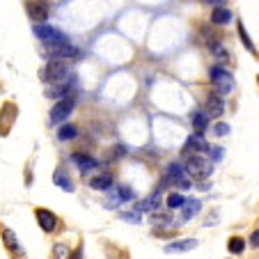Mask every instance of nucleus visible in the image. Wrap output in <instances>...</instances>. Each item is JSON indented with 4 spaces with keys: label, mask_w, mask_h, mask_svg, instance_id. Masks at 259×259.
<instances>
[{
    "label": "nucleus",
    "mask_w": 259,
    "mask_h": 259,
    "mask_svg": "<svg viewBox=\"0 0 259 259\" xmlns=\"http://www.w3.org/2000/svg\"><path fill=\"white\" fill-rule=\"evenodd\" d=\"M239 34H241V41H243V46L250 51V53H254V46H252V41H250V37H248V32H245V25L239 21Z\"/></svg>",
    "instance_id": "23"
},
{
    "label": "nucleus",
    "mask_w": 259,
    "mask_h": 259,
    "mask_svg": "<svg viewBox=\"0 0 259 259\" xmlns=\"http://www.w3.org/2000/svg\"><path fill=\"white\" fill-rule=\"evenodd\" d=\"M209 152H211V158H213V161H220V158H223V149H218V147H215V149L209 147Z\"/></svg>",
    "instance_id": "27"
},
{
    "label": "nucleus",
    "mask_w": 259,
    "mask_h": 259,
    "mask_svg": "<svg viewBox=\"0 0 259 259\" xmlns=\"http://www.w3.org/2000/svg\"><path fill=\"white\" fill-rule=\"evenodd\" d=\"M195 241L193 239H188V241H177V243H170V245H165V250L167 252H177V250H193L195 248Z\"/></svg>",
    "instance_id": "18"
},
{
    "label": "nucleus",
    "mask_w": 259,
    "mask_h": 259,
    "mask_svg": "<svg viewBox=\"0 0 259 259\" xmlns=\"http://www.w3.org/2000/svg\"><path fill=\"white\" fill-rule=\"evenodd\" d=\"M211 83H213L215 92H220V94H230L232 90H234V78H232V73L225 71L223 67L211 69Z\"/></svg>",
    "instance_id": "3"
},
{
    "label": "nucleus",
    "mask_w": 259,
    "mask_h": 259,
    "mask_svg": "<svg viewBox=\"0 0 259 259\" xmlns=\"http://www.w3.org/2000/svg\"><path fill=\"white\" fill-rule=\"evenodd\" d=\"M243 248H245V243H243V239H239V236L230 239V243H227V250H230L232 254H241L243 252Z\"/></svg>",
    "instance_id": "20"
},
{
    "label": "nucleus",
    "mask_w": 259,
    "mask_h": 259,
    "mask_svg": "<svg viewBox=\"0 0 259 259\" xmlns=\"http://www.w3.org/2000/svg\"><path fill=\"white\" fill-rule=\"evenodd\" d=\"M204 3H211V5H223L225 0H204Z\"/></svg>",
    "instance_id": "30"
},
{
    "label": "nucleus",
    "mask_w": 259,
    "mask_h": 259,
    "mask_svg": "<svg viewBox=\"0 0 259 259\" xmlns=\"http://www.w3.org/2000/svg\"><path fill=\"white\" fill-rule=\"evenodd\" d=\"M163 184H165V186H179V188H184V191L191 188V181H188V177L184 175V167H181L179 163H170V165H167Z\"/></svg>",
    "instance_id": "4"
},
{
    "label": "nucleus",
    "mask_w": 259,
    "mask_h": 259,
    "mask_svg": "<svg viewBox=\"0 0 259 259\" xmlns=\"http://www.w3.org/2000/svg\"><path fill=\"white\" fill-rule=\"evenodd\" d=\"M184 195H179V193H170V195H167V206H170V209H179V206H184Z\"/></svg>",
    "instance_id": "22"
},
{
    "label": "nucleus",
    "mask_w": 259,
    "mask_h": 259,
    "mask_svg": "<svg viewBox=\"0 0 259 259\" xmlns=\"http://www.w3.org/2000/svg\"><path fill=\"white\" fill-rule=\"evenodd\" d=\"M211 51H213V55L215 58H227V53H225V49L220 44H211Z\"/></svg>",
    "instance_id": "26"
},
{
    "label": "nucleus",
    "mask_w": 259,
    "mask_h": 259,
    "mask_svg": "<svg viewBox=\"0 0 259 259\" xmlns=\"http://www.w3.org/2000/svg\"><path fill=\"white\" fill-rule=\"evenodd\" d=\"M34 37L41 41H62L67 39L62 30L53 28V25H46V23H34Z\"/></svg>",
    "instance_id": "5"
},
{
    "label": "nucleus",
    "mask_w": 259,
    "mask_h": 259,
    "mask_svg": "<svg viewBox=\"0 0 259 259\" xmlns=\"http://www.w3.org/2000/svg\"><path fill=\"white\" fill-rule=\"evenodd\" d=\"M110 184H113L110 175H97L90 179V186H92L94 191H106V188H110Z\"/></svg>",
    "instance_id": "14"
},
{
    "label": "nucleus",
    "mask_w": 259,
    "mask_h": 259,
    "mask_svg": "<svg viewBox=\"0 0 259 259\" xmlns=\"http://www.w3.org/2000/svg\"><path fill=\"white\" fill-rule=\"evenodd\" d=\"M211 21H213L215 25H227L232 21V12L225 10V7H215L213 14H211Z\"/></svg>",
    "instance_id": "12"
},
{
    "label": "nucleus",
    "mask_w": 259,
    "mask_h": 259,
    "mask_svg": "<svg viewBox=\"0 0 259 259\" xmlns=\"http://www.w3.org/2000/svg\"><path fill=\"white\" fill-rule=\"evenodd\" d=\"M206 126H209V115L206 113H195L193 115V128H195V133H204Z\"/></svg>",
    "instance_id": "16"
},
{
    "label": "nucleus",
    "mask_w": 259,
    "mask_h": 259,
    "mask_svg": "<svg viewBox=\"0 0 259 259\" xmlns=\"http://www.w3.org/2000/svg\"><path fill=\"white\" fill-rule=\"evenodd\" d=\"M67 73H69V69L62 60L51 58V62L41 69V80H46V83H60V80L67 78Z\"/></svg>",
    "instance_id": "2"
},
{
    "label": "nucleus",
    "mask_w": 259,
    "mask_h": 259,
    "mask_svg": "<svg viewBox=\"0 0 259 259\" xmlns=\"http://www.w3.org/2000/svg\"><path fill=\"white\" fill-rule=\"evenodd\" d=\"M197 209H200V204H197L195 200H186V202H184V209H181V220H184V223H188V220L197 213Z\"/></svg>",
    "instance_id": "15"
},
{
    "label": "nucleus",
    "mask_w": 259,
    "mask_h": 259,
    "mask_svg": "<svg viewBox=\"0 0 259 259\" xmlns=\"http://www.w3.org/2000/svg\"><path fill=\"white\" fill-rule=\"evenodd\" d=\"M119 193H122V197H124V200H131V197H133V191H131V188H122V191H119Z\"/></svg>",
    "instance_id": "28"
},
{
    "label": "nucleus",
    "mask_w": 259,
    "mask_h": 259,
    "mask_svg": "<svg viewBox=\"0 0 259 259\" xmlns=\"http://www.w3.org/2000/svg\"><path fill=\"white\" fill-rule=\"evenodd\" d=\"M28 16L34 21V23H46V19H49V10H46V5H41V3H28Z\"/></svg>",
    "instance_id": "9"
},
{
    "label": "nucleus",
    "mask_w": 259,
    "mask_h": 259,
    "mask_svg": "<svg viewBox=\"0 0 259 259\" xmlns=\"http://www.w3.org/2000/svg\"><path fill=\"white\" fill-rule=\"evenodd\" d=\"M55 184H58V186H62L64 191H71V186H69V181L64 179V177L60 175V172H58V175H55Z\"/></svg>",
    "instance_id": "25"
},
{
    "label": "nucleus",
    "mask_w": 259,
    "mask_h": 259,
    "mask_svg": "<svg viewBox=\"0 0 259 259\" xmlns=\"http://www.w3.org/2000/svg\"><path fill=\"white\" fill-rule=\"evenodd\" d=\"M223 110H225L223 94H220V92H211L209 97H206V115H209V117H215V115H220Z\"/></svg>",
    "instance_id": "8"
},
{
    "label": "nucleus",
    "mask_w": 259,
    "mask_h": 259,
    "mask_svg": "<svg viewBox=\"0 0 259 259\" xmlns=\"http://www.w3.org/2000/svg\"><path fill=\"white\" fill-rule=\"evenodd\" d=\"M186 170L191 172L193 177H197V179H202V177H209V175H211V165H209V163H206L202 156H193V158H188Z\"/></svg>",
    "instance_id": "6"
},
{
    "label": "nucleus",
    "mask_w": 259,
    "mask_h": 259,
    "mask_svg": "<svg viewBox=\"0 0 259 259\" xmlns=\"http://www.w3.org/2000/svg\"><path fill=\"white\" fill-rule=\"evenodd\" d=\"M71 161L76 163V165L80 167V172H88V170H94V167L99 165L97 161H94L92 156H88V154H73Z\"/></svg>",
    "instance_id": "11"
},
{
    "label": "nucleus",
    "mask_w": 259,
    "mask_h": 259,
    "mask_svg": "<svg viewBox=\"0 0 259 259\" xmlns=\"http://www.w3.org/2000/svg\"><path fill=\"white\" fill-rule=\"evenodd\" d=\"M3 236H5L7 248H10L12 252H19V245H16V236H14V232H12V230H3Z\"/></svg>",
    "instance_id": "21"
},
{
    "label": "nucleus",
    "mask_w": 259,
    "mask_h": 259,
    "mask_svg": "<svg viewBox=\"0 0 259 259\" xmlns=\"http://www.w3.org/2000/svg\"><path fill=\"white\" fill-rule=\"evenodd\" d=\"M78 136V131H76V126H71V124H67V126H62L58 131V138L60 140H73V138Z\"/></svg>",
    "instance_id": "19"
},
{
    "label": "nucleus",
    "mask_w": 259,
    "mask_h": 259,
    "mask_svg": "<svg viewBox=\"0 0 259 259\" xmlns=\"http://www.w3.org/2000/svg\"><path fill=\"white\" fill-rule=\"evenodd\" d=\"M71 110H73V99H60L55 103V108L51 110V119L53 122H62V119H67L71 115Z\"/></svg>",
    "instance_id": "7"
},
{
    "label": "nucleus",
    "mask_w": 259,
    "mask_h": 259,
    "mask_svg": "<svg viewBox=\"0 0 259 259\" xmlns=\"http://www.w3.org/2000/svg\"><path fill=\"white\" fill-rule=\"evenodd\" d=\"M250 243H252V245H254V248H259V230H257V232H254V234H252V236H250Z\"/></svg>",
    "instance_id": "29"
},
{
    "label": "nucleus",
    "mask_w": 259,
    "mask_h": 259,
    "mask_svg": "<svg viewBox=\"0 0 259 259\" xmlns=\"http://www.w3.org/2000/svg\"><path fill=\"white\" fill-rule=\"evenodd\" d=\"M67 92H69V85H62V80H60V83H55L53 88L46 92V97H51V99H64V97H67Z\"/></svg>",
    "instance_id": "17"
},
{
    "label": "nucleus",
    "mask_w": 259,
    "mask_h": 259,
    "mask_svg": "<svg viewBox=\"0 0 259 259\" xmlns=\"http://www.w3.org/2000/svg\"><path fill=\"white\" fill-rule=\"evenodd\" d=\"M37 223H39V227L44 232H53L55 225H58V218L49 209H37Z\"/></svg>",
    "instance_id": "10"
},
{
    "label": "nucleus",
    "mask_w": 259,
    "mask_h": 259,
    "mask_svg": "<svg viewBox=\"0 0 259 259\" xmlns=\"http://www.w3.org/2000/svg\"><path fill=\"white\" fill-rule=\"evenodd\" d=\"M213 133H215V136H227V133H230V126H227V124H223V122H218L213 126Z\"/></svg>",
    "instance_id": "24"
},
{
    "label": "nucleus",
    "mask_w": 259,
    "mask_h": 259,
    "mask_svg": "<svg viewBox=\"0 0 259 259\" xmlns=\"http://www.w3.org/2000/svg\"><path fill=\"white\" fill-rule=\"evenodd\" d=\"M44 55L46 58H78V49L73 44H69L67 39L44 41Z\"/></svg>",
    "instance_id": "1"
},
{
    "label": "nucleus",
    "mask_w": 259,
    "mask_h": 259,
    "mask_svg": "<svg viewBox=\"0 0 259 259\" xmlns=\"http://www.w3.org/2000/svg\"><path fill=\"white\" fill-rule=\"evenodd\" d=\"M209 142L202 138V133H195V136L188 138V149H195V152H209Z\"/></svg>",
    "instance_id": "13"
}]
</instances>
